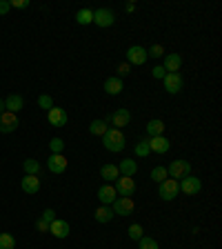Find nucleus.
<instances>
[{"label":"nucleus","instance_id":"obj_1","mask_svg":"<svg viewBox=\"0 0 222 249\" xmlns=\"http://www.w3.org/2000/svg\"><path fill=\"white\" fill-rule=\"evenodd\" d=\"M102 145L107 151H114V154H118V151L124 149V134L120 129H114V127H109L107 134L102 136Z\"/></svg>","mask_w":222,"mask_h":249},{"label":"nucleus","instance_id":"obj_38","mask_svg":"<svg viewBox=\"0 0 222 249\" xmlns=\"http://www.w3.org/2000/svg\"><path fill=\"white\" fill-rule=\"evenodd\" d=\"M40 218H42V220H45V223H49V225H51L53 220H56V212H53V209H45Z\"/></svg>","mask_w":222,"mask_h":249},{"label":"nucleus","instance_id":"obj_22","mask_svg":"<svg viewBox=\"0 0 222 249\" xmlns=\"http://www.w3.org/2000/svg\"><path fill=\"white\" fill-rule=\"evenodd\" d=\"M118 171H120V176H129V178H134L136 174H138V162L131 160V158H124V160H120Z\"/></svg>","mask_w":222,"mask_h":249},{"label":"nucleus","instance_id":"obj_16","mask_svg":"<svg viewBox=\"0 0 222 249\" xmlns=\"http://www.w3.org/2000/svg\"><path fill=\"white\" fill-rule=\"evenodd\" d=\"M49 124H53V127H65V124H67V111L62 107H51L49 109Z\"/></svg>","mask_w":222,"mask_h":249},{"label":"nucleus","instance_id":"obj_43","mask_svg":"<svg viewBox=\"0 0 222 249\" xmlns=\"http://www.w3.org/2000/svg\"><path fill=\"white\" fill-rule=\"evenodd\" d=\"M2 111H7V109H5V100L0 98V114H2Z\"/></svg>","mask_w":222,"mask_h":249},{"label":"nucleus","instance_id":"obj_36","mask_svg":"<svg viewBox=\"0 0 222 249\" xmlns=\"http://www.w3.org/2000/svg\"><path fill=\"white\" fill-rule=\"evenodd\" d=\"M116 71H118L116 76L122 80L124 76H129V73H131V65H129V62H122V65H118V69H116Z\"/></svg>","mask_w":222,"mask_h":249},{"label":"nucleus","instance_id":"obj_33","mask_svg":"<svg viewBox=\"0 0 222 249\" xmlns=\"http://www.w3.org/2000/svg\"><path fill=\"white\" fill-rule=\"evenodd\" d=\"M49 151H51V154H62V151H65V140L62 138H51L49 140Z\"/></svg>","mask_w":222,"mask_h":249},{"label":"nucleus","instance_id":"obj_3","mask_svg":"<svg viewBox=\"0 0 222 249\" xmlns=\"http://www.w3.org/2000/svg\"><path fill=\"white\" fill-rule=\"evenodd\" d=\"M178 194H180V187H178V180H173V178H167V180H162L158 185V196L167 202L173 200Z\"/></svg>","mask_w":222,"mask_h":249},{"label":"nucleus","instance_id":"obj_17","mask_svg":"<svg viewBox=\"0 0 222 249\" xmlns=\"http://www.w3.org/2000/svg\"><path fill=\"white\" fill-rule=\"evenodd\" d=\"M171 147V142L165 138V136H154L149 138V151H155V154H167Z\"/></svg>","mask_w":222,"mask_h":249},{"label":"nucleus","instance_id":"obj_30","mask_svg":"<svg viewBox=\"0 0 222 249\" xmlns=\"http://www.w3.org/2000/svg\"><path fill=\"white\" fill-rule=\"evenodd\" d=\"M0 249H16V238L11 233H7V231L0 233Z\"/></svg>","mask_w":222,"mask_h":249},{"label":"nucleus","instance_id":"obj_23","mask_svg":"<svg viewBox=\"0 0 222 249\" xmlns=\"http://www.w3.org/2000/svg\"><path fill=\"white\" fill-rule=\"evenodd\" d=\"M100 176H102L107 182L118 180V178H120L118 165H114V162H107V165H102V167H100Z\"/></svg>","mask_w":222,"mask_h":249},{"label":"nucleus","instance_id":"obj_32","mask_svg":"<svg viewBox=\"0 0 222 249\" xmlns=\"http://www.w3.org/2000/svg\"><path fill=\"white\" fill-rule=\"evenodd\" d=\"M142 236H145V229H142V225H138V223L131 225V227H129V238L138 243V240L142 238Z\"/></svg>","mask_w":222,"mask_h":249},{"label":"nucleus","instance_id":"obj_21","mask_svg":"<svg viewBox=\"0 0 222 249\" xmlns=\"http://www.w3.org/2000/svg\"><path fill=\"white\" fill-rule=\"evenodd\" d=\"M122 89H124V85L118 76H111L104 80V91H107L109 96H118V93H122Z\"/></svg>","mask_w":222,"mask_h":249},{"label":"nucleus","instance_id":"obj_20","mask_svg":"<svg viewBox=\"0 0 222 249\" xmlns=\"http://www.w3.org/2000/svg\"><path fill=\"white\" fill-rule=\"evenodd\" d=\"M20 187H22V192L25 194H31V196H34V194H38V189H40V178L38 176H27L25 174Z\"/></svg>","mask_w":222,"mask_h":249},{"label":"nucleus","instance_id":"obj_9","mask_svg":"<svg viewBox=\"0 0 222 249\" xmlns=\"http://www.w3.org/2000/svg\"><path fill=\"white\" fill-rule=\"evenodd\" d=\"M18 124H20V120L16 114H11V111L0 114V134H11V131L18 129Z\"/></svg>","mask_w":222,"mask_h":249},{"label":"nucleus","instance_id":"obj_34","mask_svg":"<svg viewBox=\"0 0 222 249\" xmlns=\"http://www.w3.org/2000/svg\"><path fill=\"white\" fill-rule=\"evenodd\" d=\"M38 107L45 109V111H49V109L53 107V98L49 96V93H42L40 98H38Z\"/></svg>","mask_w":222,"mask_h":249},{"label":"nucleus","instance_id":"obj_37","mask_svg":"<svg viewBox=\"0 0 222 249\" xmlns=\"http://www.w3.org/2000/svg\"><path fill=\"white\" fill-rule=\"evenodd\" d=\"M151 76L155 78V80H162V78L167 76V71H165V67H162V65H155L154 69H151Z\"/></svg>","mask_w":222,"mask_h":249},{"label":"nucleus","instance_id":"obj_29","mask_svg":"<svg viewBox=\"0 0 222 249\" xmlns=\"http://www.w3.org/2000/svg\"><path fill=\"white\" fill-rule=\"evenodd\" d=\"M167 178H169V176H167V167L158 165V167H154V169H151V180H154V182H158V185H160V182L167 180Z\"/></svg>","mask_w":222,"mask_h":249},{"label":"nucleus","instance_id":"obj_4","mask_svg":"<svg viewBox=\"0 0 222 249\" xmlns=\"http://www.w3.org/2000/svg\"><path fill=\"white\" fill-rule=\"evenodd\" d=\"M111 209H114L116 216H131L136 209V202L134 198H124V196H118L114 200V205H111Z\"/></svg>","mask_w":222,"mask_h":249},{"label":"nucleus","instance_id":"obj_25","mask_svg":"<svg viewBox=\"0 0 222 249\" xmlns=\"http://www.w3.org/2000/svg\"><path fill=\"white\" fill-rule=\"evenodd\" d=\"M147 134H149V138H154V136H162L165 134V123H162L160 118H154L147 123Z\"/></svg>","mask_w":222,"mask_h":249},{"label":"nucleus","instance_id":"obj_27","mask_svg":"<svg viewBox=\"0 0 222 249\" xmlns=\"http://www.w3.org/2000/svg\"><path fill=\"white\" fill-rule=\"evenodd\" d=\"M134 151H136V156H140V158H147V156L151 154L149 151V138H140L138 142H136Z\"/></svg>","mask_w":222,"mask_h":249},{"label":"nucleus","instance_id":"obj_11","mask_svg":"<svg viewBox=\"0 0 222 249\" xmlns=\"http://www.w3.org/2000/svg\"><path fill=\"white\" fill-rule=\"evenodd\" d=\"M107 120L114 124V129H122V127H127V124L131 123V114H129V109H118V111H114Z\"/></svg>","mask_w":222,"mask_h":249},{"label":"nucleus","instance_id":"obj_26","mask_svg":"<svg viewBox=\"0 0 222 249\" xmlns=\"http://www.w3.org/2000/svg\"><path fill=\"white\" fill-rule=\"evenodd\" d=\"M22 169H25L27 176H38V174H40V162L34 160V158H27V160L22 162Z\"/></svg>","mask_w":222,"mask_h":249},{"label":"nucleus","instance_id":"obj_10","mask_svg":"<svg viewBox=\"0 0 222 249\" xmlns=\"http://www.w3.org/2000/svg\"><path fill=\"white\" fill-rule=\"evenodd\" d=\"M162 85H165L167 93H180L182 91V76L180 73H167L162 78Z\"/></svg>","mask_w":222,"mask_h":249},{"label":"nucleus","instance_id":"obj_24","mask_svg":"<svg viewBox=\"0 0 222 249\" xmlns=\"http://www.w3.org/2000/svg\"><path fill=\"white\" fill-rule=\"evenodd\" d=\"M107 129H109L107 120H100V118L91 120V124H89V134H91V136H100V138L107 134Z\"/></svg>","mask_w":222,"mask_h":249},{"label":"nucleus","instance_id":"obj_41","mask_svg":"<svg viewBox=\"0 0 222 249\" xmlns=\"http://www.w3.org/2000/svg\"><path fill=\"white\" fill-rule=\"evenodd\" d=\"M9 9H11L9 0H0V16H7L9 14Z\"/></svg>","mask_w":222,"mask_h":249},{"label":"nucleus","instance_id":"obj_35","mask_svg":"<svg viewBox=\"0 0 222 249\" xmlns=\"http://www.w3.org/2000/svg\"><path fill=\"white\" fill-rule=\"evenodd\" d=\"M165 56V47L162 45H154L147 49V58H162Z\"/></svg>","mask_w":222,"mask_h":249},{"label":"nucleus","instance_id":"obj_15","mask_svg":"<svg viewBox=\"0 0 222 249\" xmlns=\"http://www.w3.org/2000/svg\"><path fill=\"white\" fill-rule=\"evenodd\" d=\"M167 73H178V69L182 67V56L180 53H165V62H162Z\"/></svg>","mask_w":222,"mask_h":249},{"label":"nucleus","instance_id":"obj_7","mask_svg":"<svg viewBox=\"0 0 222 249\" xmlns=\"http://www.w3.org/2000/svg\"><path fill=\"white\" fill-rule=\"evenodd\" d=\"M116 22V14L111 9H96L93 11V25H98L100 29H107Z\"/></svg>","mask_w":222,"mask_h":249},{"label":"nucleus","instance_id":"obj_13","mask_svg":"<svg viewBox=\"0 0 222 249\" xmlns=\"http://www.w3.org/2000/svg\"><path fill=\"white\" fill-rule=\"evenodd\" d=\"M47 167H49L51 174H62V171L67 169V158L62 154H51L49 160H47Z\"/></svg>","mask_w":222,"mask_h":249},{"label":"nucleus","instance_id":"obj_42","mask_svg":"<svg viewBox=\"0 0 222 249\" xmlns=\"http://www.w3.org/2000/svg\"><path fill=\"white\" fill-rule=\"evenodd\" d=\"M124 9H127V14H134V11H136V5H134V2H127V5H124Z\"/></svg>","mask_w":222,"mask_h":249},{"label":"nucleus","instance_id":"obj_40","mask_svg":"<svg viewBox=\"0 0 222 249\" xmlns=\"http://www.w3.org/2000/svg\"><path fill=\"white\" fill-rule=\"evenodd\" d=\"M36 229L40 233H47V231H49V223H45L42 218H38V220H36Z\"/></svg>","mask_w":222,"mask_h":249},{"label":"nucleus","instance_id":"obj_6","mask_svg":"<svg viewBox=\"0 0 222 249\" xmlns=\"http://www.w3.org/2000/svg\"><path fill=\"white\" fill-rule=\"evenodd\" d=\"M116 192H118V196H124V198H131L136 194V180L129 176H120L118 180H116Z\"/></svg>","mask_w":222,"mask_h":249},{"label":"nucleus","instance_id":"obj_14","mask_svg":"<svg viewBox=\"0 0 222 249\" xmlns=\"http://www.w3.org/2000/svg\"><path fill=\"white\" fill-rule=\"evenodd\" d=\"M118 198V192H116L114 185H102L98 189V200L100 205H114V200Z\"/></svg>","mask_w":222,"mask_h":249},{"label":"nucleus","instance_id":"obj_8","mask_svg":"<svg viewBox=\"0 0 222 249\" xmlns=\"http://www.w3.org/2000/svg\"><path fill=\"white\" fill-rule=\"evenodd\" d=\"M149 60V58H147V49L145 47H140V45H131L129 49H127V62H129V65H145V62Z\"/></svg>","mask_w":222,"mask_h":249},{"label":"nucleus","instance_id":"obj_12","mask_svg":"<svg viewBox=\"0 0 222 249\" xmlns=\"http://www.w3.org/2000/svg\"><path fill=\"white\" fill-rule=\"evenodd\" d=\"M69 231H71V229H69V223H67V220H60V218H56V220L49 225V233H51V236H56V238H60V240L67 238Z\"/></svg>","mask_w":222,"mask_h":249},{"label":"nucleus","instance_id":"obj_2","mask_svg":"<svg viewBox=\"0 0 222 249\" xmlns=\"http://www.w3.org/2000/svg\"><path fill=\"white\" fill-rule=\"evenodd\" d=\"M191 174V162L189 160H182V158H178V160H171V165L167 167V176L173 178V180H178V178H185Z\"/></svg>","mask_w":222,"mask_h":249},{"label":"nucleus","instance_id":"obj_39","mask_svg":"<svg viewBox=\"0 0 222 249\" xmlns=\"http://www.w3.org/2000/svg\"><path fill=\"white\" fill-rule=\"evenodd\" d=\"M9 5L14 9H27L29 7V0H9Z\"/></svg>","mask_w":222,"mask_h":249},{"label":"nucleus","instance_id":"obj_5","mask_svg":"<svg viewBox=\"0 0 222 249\" xmlns=\"http://www.w3.org/2000/svg\"><path fill=\"white\" fill-rule=\"evenodd\" d=\"M178 187H180V192L187 194V196H196V194L202 189V182H200V178L189 174V176H185L180 182H178Z\"/></svg>","mask_w":222,"mask_h":249},{"label":"nucleus","instance_id":"obj_28","mask_svg":"<svg viewBox=\"0 0 222 249\" xmlns=\"http://www.w3.org/2000/svg\"><path fill=\"white\" fill-rule=\"evenodd\" d=\"M76 22H78V25H91V22H93V11L87 9V7H85V9H80L76 14Z\"/></svg>","mask_w":222,"mask_h":249},{"label":"nucleus","instance_id":"obj_18","mask_svg":"<svg viewBox=\"0 0 222 249\" xmlns=\"http://www.w3.org/2000/svg\"><path fill=\"white\" fill-rule=\"evenodd\" d=\"M114 216H116V213H114V209H111V205H100V207L93 212L96 223H100V225L111 223V218H114Z\"/></svg>","mask_w":222,"mask_h":249},{"label":"nucleus","instance_id":"obj_31","mask_svg":"<svg viewBox=\"0 0 222 249\" xmlns=\"http://www.w3.org/2000/svg\"><path fill=\"white\" fill-rule=\"evenodd\" d=\"M138 247L140 249H160L158 247V240L151 238V236H142V238L138 240Z\"/></svg>","mask_w":222,"mask_h":249},{"label":"nucleus","instance_id":"obj_19","mask_svg":"<svg viewBox=\"0 0 222 249\" xmlns=\"http://www.w3.org/2000/svg\"><path fill=\"white\" fill-rule=\"evenodd\" d=\"M22 107H25V100H22L20 93H11V96L5 98V109L11 111V114H18Z\"/></svg>","mask_w":222,"mask_h":249}]
</instances>
